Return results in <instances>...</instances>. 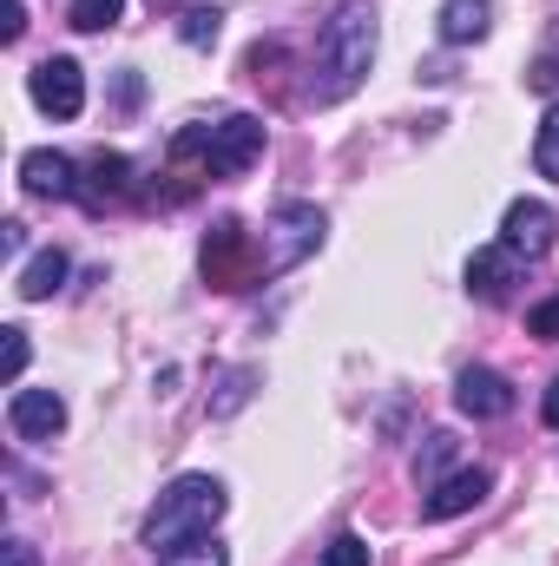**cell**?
<instances>
[{
  "label": "cell",
  "instance_id": "6da1fadb",
  "mask_svg": "<svg viewBox=\"0 0 559 566\" xmlns=\"http://www.w3.org/2000/svg\"><path fill=\"white\" fill-rule=\"evenodd\" d=\"M376 7L369 0H342L329 20H323V33H316V73H309V93H316V106H336V99H349L362 80H369V66H376Z\"/></svg>",
  "mask_w": 559,
  "mask_h": 566
},
{
  "label": "cell",
  "instance_id": "7a4b0ae2",
  "mask_svg": "<svg viewBox=\"0 0 559 566\" xmlns=\"http://www.w3.org/2000/svg\"><path fill=\"white\" fill-rule=\"evenodd\" d=\"M224 507H231V494H224L218 474H178V481L158 494V507L145 514L139 541L151 554H171V547H184V541H204V534L224 521Z\"/></svg>",
  "mask_w": 559,
  "mask_h": 566
},
{
  "label": "cell",
  "instance_id": "3957f363",
  "mask_svg": "<svg viewBox=\"0 0 559 566\" xmlns=\"http://www.w3.org/2000/svg\"><path fill=\"white\" fill-rule=\"evenodd\" d=\"M257 151H264V119H251V113H231L218 126H184L171 139V158L198 165V178H238L257 165Z\"/></svg>",
  "mask_w": 559,
  "mask_h": 566
},
{
  "label": "cell",
  "instance_id": "277c9868",
  "mask_svg": "<svg viewBox=\"0 0 559 566\" xmlns=\"http://www.w3.org/2000/svg\"><path fill=\"white\" fill-rule=\"evenodd\" d=\"M198 264H204V283H211V290H244V283L264 277V251H251V231H244L238 218H218V224L204 231Z\"/></svg>",
  "mask_w": 559,
  "mask_h": 566
},
{
  "label": "cell",
  "instance_id": "5b68a950",
  "mask_svg": "<svg viewBox=\"0 0 559 566\" xmlns=\"http://www.w3.org/2000/svg\"><path fill=\"white\" fill-rule=\"evenodd\" d=\"M316 244H323V211L316 205H277L271 211V244H264V277L296 271Z\"/></svg>",
  "mask_w": 559,
  "mask_h": 566
},
{
  "label": "cell",
  "instance_id": "8992f818",
  "mask_svg": "<svg viewBox=\"0 0 559 566\" xmlns=\"http://www.w3.org/2000/svg\"><path fill=\"white\" fill-rule=\"evenodd\" d=\"M27 93H33V106H40L46 119H80V106H86V73H80V60L53 53V60H40V66L27 73Z\"/></svg>",
  "mask_w": 559,
  "mask_h": 566
},
{
  "label": "cell",
  "instance_id": "52a82bcc",
  "mask_svg": "<svg viewBox=\"0 0 559 566\" xmlns=\"http://www.w3.org/2000/svg\"><path fill=\"white\" fill-rule=\"evenodd\" d=\"M500 244H507L514 258H547V251L559 244L553 205H540V198H514L507 218H500Z\"/></svg>",
  "mask_w": 559,
  "mask_h": 566
},
{
  "label": "cell",
  "instance_id": "ba28073f",
  "mask_svg": "<svg viewBox=\"0 0 559 566\" xmlns=\"http://www.w3.org/2000/svg\"><path fill=\"white\" fill-rule=\"evenodd\" d=\"M514 382L500 376V369H461V382H454V409L461 416H474V422H500V416H514Z\"/></svg>",
  "mask_w": 559,
  "mask_h": 566
},
{
  "label": "cell",
  "instance_id": "9c48e42d",
  "mask_svg": "<svg viewBox=\"0 0 559 566\" xmlns=\"http://www.w3.org/2000/svg\"><path fill=\"white\" fill-rule=\"evenodd\" d=\"M494 494V474L487 468H461V474H441L421 501V521H454V514H474L481 501Z\"/></svg>",
  "mask_w": 559,
  "mask_h": 566
},
{
  "label": "cell",
  "instance_id": "30bf717a",
  "mask_svg": "<svg viewBox=\"0 0 559 566\" xmlns=\"http://www.w3.org/2000/svg\"><path fill=\"white\" fill-rule=\"evenodd\" d=\"M7 428H13L20 441H53V434L66 428V396H60V389H13Z\"/></svg>",
  "mask_w": 559,
  "mask_h": 566
},
{
  "label": "cell",
  "instance_id": "8fae6325",
  "mask_svg": "<svg viewBox=\"0 0 559 566\" xmlns=\"http://www.w3.org/2000/svg\"><path fill=\"white\" fill-rule=\"evenodd\" d=\"M20 185L33 191V198H80V165L66 158V151H27L20 158Z\"/></svg>",
  "mask_w": 559,
  "mask_h": 566
},
{
  "label": "cell",
  "instance_id": "7c38bea8",
  "mask_svg": "<svg viewBox=\"0 0 559 566\" xmlns=\"http://www.w3.org/2000/svg\"><path fill=\"white\" fill-rule=\"evenodd\" d=\"M514 271H520V258H514L507 244H487V251L467 258V290H474L481 303H500V296L514 290Z\"/></svg>",
  "mask_w": 559,
  "mask_h": 566
},
{
  "label": "cell",
  "instance_id": "4fadbf2b",
  "mask_svg": "<svg viewBox=\"0 0 559 566\" xmlns=\"http://www.w3.org/2000/svg\"><path fill=\"white\" fill-rule=\"evenodd\" d=\"M133 185V165L119 158V151H99L93 165H86V185H80V198L93 205V211H106V198H119Z\"/></svg>",
  "mask_w": 559,
  "mask_h": 566
},
{
  "label": "cell",
  "instance_id": "5bb4252c",
  "mask_svg": "<svg viewBox=\"0 0 559 566\" xmlns=\"http://www.w3.org/2000/svg\"><path fill=\"white\" fill-rule=\"evenodd\" d=\"M487 27H494V7H487V0H447V7H441V40H447V46L487 40Z\"/></svg>",
  "mask_w": 559,
  "mask_h": 566
},
{
  "label": "cell",
  "instance_id": "9a60e30c",
  "mask_svg": "<svg viewBox=\"0 0 559 566\" xmlns=\"http://www.w3.org/2000/svg\"><path fill=\"white\" fill-rule=\"evenodd\" d=\"M66 271H73V264H66V251H40L33 264H20V277H13V290H20L27 303H46V296H53V290L66 283Z\"/></svg>",
  "mask_w": 559,
  "mask_h": 566
},
{
  "label": "cell",
  "instance_id": "2e32d148",
  "mask_svg": "<svg viewBox=\"0 0 559 566\" xmlns=\"http://www.w3.org/2000/svg\"><path fill=\"white\" fill-rule=\"evenodd\" d=\"M447 461H454V434H447V428H434V434H421V448H415V481H421V488H434Z\"/></svg>",
  "mask_w": 559,
  "mask_h": 566
},
{
  "label": "cell",
  "instance_id": "e0dca14e",
  "mask_svg": "<svg viewBox=\"0 0 559 566\" xmlns=\"http://www.w3.org/2000/svg\"><path fill=\"white\" fill-rule=\"evenodd\" d=\"M251 389H257V369H224L218 376V396H211V416H238L251 402Z\"/></svg>",
  "mask_w": 559,
  "mask_h": 566
},
{
  "label": "cell",
  "instance_id": "ac0fdd59",
  "mask_svg": "<svg viewBox=\"0 0 559 566\" xmlns=\"http://www.w3.org/2000/svg\"><path fill=\"white\" fill-rule=\"evenodd\" d=\"M66 20H73L80 33H106V27H119V20H126V0H73V7H66Z\"/></svg>",
  "mask_w": 559,
  "mask_h": 566
},
{
  "label": "cell",
  "instance_id": "d6986e66",
  "mask_svg": "<svg viewBox=\"0 0 559 566\" xmlns=\"http://www.w3.org/2000/svg\"><path fill=\"white\" fill-rule=\"evenodd\" d=\"M158 566H231V554L204 534V541H184V547H171V554H158Z\"/></svg>",
  "mask_w": 559,
  "mask_h": 566
},
{
  "label": "cell",
  "instance_id": "ffe728a7",
  "mask_svg": "<svg viewBox=\"0 0 559 566\" xmlns=\"http://www.w3.org/2000/svg\"><path fill=\"white\" fill-rule=\"evenodd\" d=\"M534 165H540V178H559V106H547V119L534 133Z\"/></svg>",
  "mask_w": 559,
  "mask_h": 566
},
{
  "label": "cell",
  "instance_id": "44dd1931",
  "mask_svg": "<svg viewBox=\"0 0 559 566\" xmlns=\"http://www.w3.org/2000/svg\"><path fill=\"white\" fill-rule=\"evenodd\" d=\"M218 27H224V20H218L211 7H191V13H178V40H184V46H218Z\"/></svg>",
  "mask_w": 559,
  "mask_h": 566
},
{
  "label": "cell",
  "instance_id": "7402d4cb",
  "mask_svg": "<svg viewBox=\"0 0 559 566\" xmlns=\"http://www.w3.org/2000/svg\"><path fill=\"white\" fill-rule=\"evenodd\" d=\"M316 566H369V541H356V534H336L329 541V554Z\"/></svg>",
  "mask_w": 559,
  "mask_h": 566
},
{
  "label": "cell",
  "instance_id": "603a6c76",
  "mask_svg": "<svg viewBox=\"0 0 559 566\" xmlns=\"http://www.w3.org/2000/svg\"><path fill=\"white\" fill-rule=\"evenodd\" d=\"M527 336H540V343H553V336H559V290L547 296V303H534V310H527Z\"/></svg>",
  "mask_w": 559,
  "mask_h": 566
},
{
  "label": "cell",
  "instance_id": "cb8c5ba5",
  "mask_svg": "<svg viewBox=\"0 0 559 566\" xmlns=\"http://www.w3.org/2000/svg\"><path fill=\"white\" fill-rule=\"evenodd\" d=\"M0 356H7V382H20V369H27V329H0Z\"/></svg>",
  "mask_w": 559,
  "mask_h": 566
},
{
  "label": "cell",
  "instance_id": "d4e9b609",
  "mask_svg": "<svg viewBox=\"0 0 559 566\" xmlns=\"http://www.w3.org/2000/svg\"><path fill=\"white\" fill-rule=\"evenodd\" d=\"M534 86H540V93H553V86H559V60H540V66H534Z\"/></svg>",
  "mask_w": 559,
  "mask_h": 566
},
{
  "label": "cell",
  "instance_id": "484cf974",
  "mask_svg": "<svg viewBox=\"0 0 559 566\" xmlns=\"http://www.w3.org/2000/svg\"><path fill=\"white\" fill-rule=\"evenodd\" d=\"M20 27H27V7H20V0H7V40H20Z\"/></svg>",
  "mask_w": 559,
  "mask_h": 566
},
{
  "label": "cell",
  "instance_id": "4316f807",
  "mask_svg": "<svg viewBox=\"0 0 559 566\" xmlns=\"http://www.w3.org/2000/svg\"><path fill=\"white\" fill-rule=\"evenodd\" d=\"M540 416H547V428H559V376H553V389H547V402H540Z\"/></svg>",
  "mask_w": 559,
  "mask_h": 566
}]
</instances>
